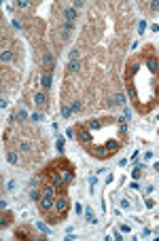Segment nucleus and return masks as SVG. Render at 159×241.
<instances>
[{"mask_svg":"<svg viewBox=\"0 0 159 241\" xmlns=\"http://www.w3.org/2000/svg\"><path fill=\"white\" fill-rule=\"evenodd\" d=\"M55 199H57V190L53 184H47L40 188V197H38V207L40 211H51L53 205H55Z\"/></svg>","mask_w":159,"mask_h":241,"instance_id":"obj_2","label":"nucleus"},{"mask_svg":"<svg viewBox=\"0 0 159 241\" xmlns=\"http://www.w3.org/2000/svg\"><path fill=\"white\" fill-rule=\"evenodd\" d=\"M42 64H45V68L49 70V72H53V55L51 53H45V55H42Z\"/></svg>","mask_w":159,"mask_h":241,"instance_id":"obj_6","label":"nucleus"},{"mask_svg":"<svg viewBox=\"0 0 159 241\" xmlns=\"http://www.w3.org/2000/svg\"><path fill=\"white\" fill-rule=\"evenodd\" d=\"M121 233H125V235H129V233H131V228H129L127 224H123V226H121Z\"/></svg>","mask_w":159,"mask_h":241,"instance_id":"obj_28","label":"nucleus"},{"mask_svg":"<svg viewBox=\"0 0 159 241\" xmlns=\"http://www.w3.org/2000/svg\"><path fill=\"white\" fill-rule=\"evenodd\" d=\"M85 2H83V0H74V8H78V6H83Z\"/></svg>","mask_w":159,"mask_h":241,"instance_id":"obj_37","label":"nucleus"},{"mask_svg":"<svg viewBox=\"0 0 159 241\" xmlns=\"http://www.w3.org/2000/svg\"><path fill=\"white\" fill-rule=\"evenodd\" d=\"M151 11H159V0H153L151 2Z\"/></svg>","mask_w":159,"mask_h":241,"instance_id":"obj_27","label":"nucleus"},{"mask_svg":"<svg viewBox=\"0 0 159 241\" xmlns=\"http://www.w3.org/2000/svg\"><path fill=\"white\" fill-rule=\"evenodd\" d=\"M70 114H72V110H70L68 106H61V117H64V119H68Z\"/></svg>","mask_w":159,"mask_h":241,"instance_id":"obj_20","label":"nucleus"},{"mask_svg":"<svg viewBox=\"0 0 159 241\" xmlns=\"http://www.w3.org/2000/svg\"><path fill=\"white\" fill-rule=\"evenodd\" d=\"M85 218H87V222H89V224H95V222H98V218L93 216L91 207H87V209H85Z\"/></svg>","mask_w":159,"mask_h":241,"instance_id":"obj_9","label":"nucleus"},{"mask_svg":"<svg viewBox=\"0 0 159 241\" xmlns=\"http://www.w3.org/2000/svg\"><path fill=\"white\" fill-rule=\"evenodd\" d=\"M70 110H72V112H78V110H81V102H72V104H70Z\"/></svg>","mask_w":159,"mask_h":241,"instance_id":"obj_21","label":"nucleus"},{"mask_svg":"<svg viewBox=\"0 0 159 241\" xmlns=\"http://www.w3.org/2000/svg\"><path fill=\"white\" fill-rule=\"evenodd\" d=\"M70 209V201L66 195H59L55 199V205H53V214H51V220H57V218H64Z\"/></svg>","mask_w":159,"mask_h":241,"instance_id":"obj_3","label":"nucleus"},{"mask_svg":"<svg viewBox=\"0 0 159 241\" xmlns=\"http://www.w3.org/2000/svg\"><path fill=\"white\" fill-rule=\"evenodd\" d=\"M61 40H70V32H68V30L61 32Z\"/></svg>","mask_w":159,"mask_h":241,"instance_id":"obj_29","label":"nucleus"},{"mask_svg":"<svg viewBox=\"0 0 159 241\" xmlns=\"http://www.w3.org/2000/svg\"><path fill=\"white\" fill-rule=\"evenodd\" d=\"M57 152L64 155V138H59V136H57Z\"/></svg>","mask_w":159,"mask_h":241,"instance_id":"obj_18","label":"nucleus"},{"mask_svg":"<svg viewBox=\"0 0 159 241\" xmlns=\"http://www.w3.org/2000/svg\"><path fill=\"white\" fill-rule=\"evenodd\" d=\"M21 150H23V152H28V150H30V144H28V142H21Z\"/></svg>","mask_w":159,"mask_h":241,"instance_id":"obj_30","label":"nucleus"},{"mask_svg":"<svg viewBox=\"0 0 159 241\" xmlns=\"http://www.w3.org/2000/svg\"><path fill=\"white\" fill-rule=\"evenodd\" d=\"M64 17H66V21H72V23H74V19H76V8H74V6L66 8V11H64Z\"/></svg>","mask_w":159,"mask_h":241,"instance_id":"obj_7","label":"nucleus"},{"mask_svg":"<svg viewBox=\"0 0 159 241\" xmlns=\"http://www.w3.org/2000/svg\"><path fill=\"white\" fill-rule=\"evenodd\" d=\"M142 171H144V163H138V165H136V169L131 171V178H134V180H138V178L142 176Z\"/></svg>","mask_w":159,"mask_h":241,"instance_id":"obj_8","label":"nucleus"},{"mask_svg":"<svg viewBox=\"0 0 159 241\" xmlns=\"http://www.w3.org/2000/svg\"><path fill=\"white\" fill-rule=\"evenodd\" d=\"M0 59H2V64H6V61H11V59H13V53L8 51V49H4V51H2V55H0Z\"/></svg>","mask_w":159,"mask_h":241,"instance_id":"obj_12","label":"nucleus"},{"mask_svg":"<svg viewBox=\"0 0 159 241\" xmlns=\"http://www.w3.org/2000/svg\"><path fill=\"white\" fill-rule=\"evenodd\" d=\"M6 188H8V190H15V182L8 180V182H6Z\"/></svg>","mask_w":159,"mask_h":241,"instance_id":"obj_31","label":"nucleus"},{"mask_svg":"<svg viewBox=\"0 0 159 241\" xmlns=\"http://www.w3.org/2000/svg\"><path fill=\"white\" fill-rule=\"evenodd\" d=\"M36 228H38V230H40V233H45V235H47V233H49V226H47V224H45V222H40V220H38V222H36Z\"/></svg>","mask_w":159,"mask_h":241,"instance_id":"obj_17","label":"nucleus"},{"mask_svg":"<svg viewBox=\"0 0 159 241\" xmlns=\"http://www.w3.org/2000/svg\"><path fill=\"white\" fill-rule=\"evenodd\" d=\"M32 121H42V114H38V112L32 114Z\"/></svg>","mask_w":159,"mask_h":241,"instance_id":"obj_35","label":"nucleus"},{"mask_svg":"<svg viewBox=\"0 0 159 241\" xmlns=\"http://www.w3.org/2000/svg\"><path fill=\"white\" fill-rule=\"evenodd\" d=\"M47 178L51 180V184L55 188H61V186H68L74 182V169L70 167L68 163H61V165H51L47 169Z\"/></svg>","mask_w":159,"mask_h":241,"instance_id":"obj_1","label":"nucleus"},{"mask_svg":"<svg viewBox=\"0 0 159 241\" xmlns=\"http://www.w3.org/2000/svg\"><path fill=\"white\" fill-rule=\"evenodd\" d=\"M144 30H146V19H140L138 21V34H140V36L144 34Z\"/></svg>","mask_w":159,"mask_h":241,"instance_id":"obj_16","label":"nucleus"},{"mask_svg":"<svg viewBox=\"0 0 159 241\" xmlns=\"http://www.w3.org/2000/svg\"><path fill=\"white\" fill-rule=\"evenodd\" d=\"M72 59H78V51H76V49L70 51V61H72Z\"/></svg>","mask_w":159,"mask_h":241,"instance_id":"obj_24","label":"nucleus"},{"mask_svg":"<svg viewBox=\"0 0 159 241\" xmlns=\"http://www.w3.org/2000/svg\"><path fill=\"white\" fill-rule=\"evenodd\" d=\"M6 161H8L11 165H17V163H19V157H17V152H8V155H6Z\"/></svg>","mask_w":159,"mask_h":241,"instance_id":"obj_13","label":"nucleus"},{"mask_svg":"<svg viewBox=\"0 0 159 241\" xmlns=\"http://www.w3.org/2000/svg\"><path fill=\"white\" fill-rule=\"evenodd\" d=\"M15 119H19V121H25V119H28V112H25V110H19L17 114H13V117H11V121H15Z\"/></svg>","mask_w":159,"mask_h":241,"instance_id":"obj_14","label":"nucleus"},{"mask_svg":"<svg viewBox=\"0 0 159 241\" xmlns=\"http://www.w3.org/2000/svg\"><path fill=\"white\" fill-rule=\"evenodd\" d=\"M76 133H78V140H81L85 146H89V142H91V133L87 131L85 127H78V131H76Z\"/></svg>","mask_w":159,"mask_h":241,"instance_id":"obj_4","label":"nucleus"},{"mask_svg":"<svg viewBox=\"0 0 159 241\" xmlns=\"http://www.w3.org/2000/svg\"><path fill=\"white\" fill-rule=\"evenodd\" d=\"M51 80H53V72H49V70H47V72L40 76V85L45 87V89H49V87H51Z\"/></svg>","mask_w":159,"mask_h":241,"instance_id":"obj_5","label":"nucleus"},{"mask_svg":"<svg viewBox=\"0 0 159 241\" xmlns=\"http://www.w3.org/2000/svg\"><path fill=\"white\" fill-rule=\"evenodd\" d=\"M153 190H155V186H146V188H144V193H146V195H151Z\"/></svg>","mask_w":159,"mask_h":241,"instance_id":"obj_36","label":"nucleus"},{"mask_svg":"<svg viewBox=\"0 0 159 241\" xmlns=\"http://www.w3.org/2000/svg\"><path fill=\"white\" fill-rule=\"evenodd\" d=\"M34 104H36V106L47 104V95H45V93H36V95H34Z\"/></svg>","mask_w":159,"mask_h":241,"instance_id":"obj_10","label":"nucleus"},{"mask_svg":"<svg viewBox=\"0 0 159 241\" xmlns=\"http://www.w3.org/2000/svg\"><path fill=\"white\" fill-rule=\"evenodd\" d=\"M66 136H68V138H72V136H74V129H72V127H68V129H66Z\"/></svg>","mask_w":159,"mask_h":241,"instance_id":"obj_34","label":"nucleus"},{"mask_svg":"<svg viewBox=\"0 0 159 241\" xmlns=\"http://www.w3.org/2000/svg\"><path fill=\"white\" fill-rule=\"evenodd\" d=\"M155 157V152H151V150H146V152H144V159L148 161V159H153Z\"/></svg>","mask_w":159,"mask_h":241,"instance_id":"obj_33","label":"nucleus"},{"mask_svg":"<svg viewBox=\"0 0 159 241\" xmlns=\"http://www.w3.org/2000/svg\"><path fill=\"white\" fill-rule=\"evenodd\" d=\"M114 100H117V106H125V95H123V93H117Z\"/></svg>","mask_w":159,"mask_h":241,"instance_id":"obj_19","label":"nucleus"},{"mask_svg":"<svg viewBox=\"0 0 159 241\" xmlns=\"http://www.w3.org/2000/svg\"><path fill=\"white\" fill-rule=\"evenodd\" d=\"M74 211L76 214H83L85 209H83V203H74Z\"/></svg>","mask_w":159,"mask_h":241,"instance_id":"obj_23","label":"nucleus"},{"mask_svg":"<svg viewBox=\"0 0 159 241\" xmlns=\"http://www.w3.org/2000/svg\"><path fill=\"white\" fill-rule=\"evenodd\" d=\"M112 235H114V239H117V241H119V239H123V233H121V230H114Z\"/></svg>","mask_w":159,"mask_h":241,"instance_id":"obj_32","label":"nucleus"},{"mask_svg":"<svg viewBox=\"0 0 159 241\" xmlns=\"http://www.w3.org/2000/svg\"><path fill=\"white\" fill-rule=\"evenodd\" d=\"M95 184H98V178H95V176H89V186H91V188H93Z\"/></svg>","mask_w":159,"mask_h":241,"instance_id":"obj_26","label":"nucleus"},{"mask_svg":"<svg viewBox=\"0 0 159 241\" xmlns=\"http://www.w3.org/2000/svg\"><path fill=\"white\" fill-rule=\"evenodd\" d=\"M8 220H11L8 216H2V226H6V224H8Z\"/></svg>","mask_w":159,"mask_h":241,"instance_id":"obj_38","label":"nucleus"},{"mask_svg":"<svg viewBox=\"0 0 159 241\" xmlns=\"http://www.w3.org/2000/svg\"><path fill=\"white\" fill-rule=\"evenodd\" d=\"M30 2H28V0H17V8H25V6H28Z\"/></svg>","mask_w":159,"mask_h":241,"instance_id":"obj_22","label":"nucleus"},{"mask_svg":"<svg viewBox=\"0 0 159 241\" xmlns=\"http://www.w3.org/2000/svg\"><path fill=\"white\" fill-rule=\"evenodd\" d=\"M119 205H121L123 209H127V207H129V199H121V203H119Z\"/></svg>","mask_w":159,"mask_h":241,"instance_id":"obj_25","label":"nucleus"},{"mask_svg":"<svg viewBox=\"0 0 159 241\" xmlns=\"http://www.w3.org/2000/svg\"><path fill=\"white\" fill-rule=\"evenodd\" d=\"M78 68H81L78 59H72V61H70V66H68V70H70V72H78Z\"/></svg>","mask_w":159,"mask_h":241,"instance_id":"obj_15","label":"nucleus"},{"mask_svg":"<svg viewBox=\"0 0 159 241\" xmlns=\"http://www.w3.org/2000/svg\"><path fill=\"white\" fill-rule=\"evenodd\" d=\"M146 66H148V70H151V72H157V68H159V64H157L155 57H148V59H146Z\"/></svg>","mask_w":159,"mask_h":241,"instance_id":"obj_11","label":"nucleus"}]
</instances>
